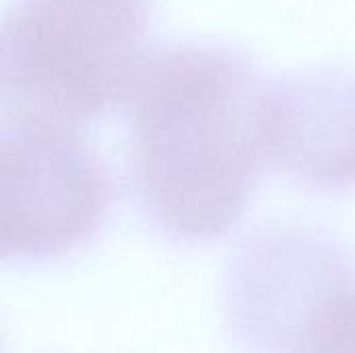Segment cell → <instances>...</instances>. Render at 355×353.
I'll list each match as a JSON object with an SVG mask.
<instances>
[{
	"label": "cell",
	"mask_w": 355,
	"mask_h": 353,
	"mask_svg": "<svg viewBox=\"0 0 355 353\" xmlns=\"http://www.w3.org/2000/svg\"><path fill=\"white\" fill-rule=\"evenodd\" d=\"M270 164L316 193L355 187V71L316 67L268 83Z\"/></svg>",
	"instance_id": "cell-5"
},
{
	"label": "cell",
	"mask_w": 355,
	"mask_h": 353,
	"mask_svg": "<svg viewBox=\"0 0 355 353\" xmlns=\"http://www.w3.org/2000/svg\"><path fill=\"white\" fill-rule=\"evenodd\" d=\"M268 83L227 44L148 50L123 104L125 160L137 208L164 239L204 246L243 218L270 164Z\"/></svg>",
	"instance_id": "cell-1"
},
{
	"label": "cell",
	"mask_w": 355,
	"mask_h": 353,
	"mask_svg": "<svg viewBox=\"0 0 355 353\" xmlns=\"http://www.w3.org/2000/svg\"><path fill=\"white\" fill-rule=\"evenodd\" d=\"M223 325L245 353H343L355 339V252L308 223H268L231 254Z\"/></svg>",
	"instance_id": "cell-3"
},
{
	"label": "cell",
	"mask_w": 355,
	"mask_h": 353,
	"mask_svg": "<svg viewBox=\"0 0 355 353\" xmlns=\"http://www.w3.org/2000/svg\"><path fill=\"white\" fill-rule=\"evenodd\" d=\"M152 0H17L0 35L2 112L69 127L125 104Z\"/></svg>",
	"instance_id": "cell-2"
},
{
	"label": "cell",
	"mask_w": 355,
	"mask_h": 353,
	"mask_svg": "<svg viewBox=\"0 0 355 353\" xmlns=\"http://www.w3.org/2000/svg\"><path fill=\"white\" fill-rule=\"evenodd\" d=\"M114 200L110 171L77 127L2 112L0 252L44 262L87 246Z\"/></svg>",
	"instance_id": "cell-4"
},
{
	"label": "cell",
	"mask_w": 355,
	"mask_h": 353,
	"mask_svg": "<svg viewBox=\"0 0 355 353\" xmlns=\"http://www.w3.org/2000/svg\"><path fill=\"white\" fill-rule=\"evenodd\" d=\"M343 353H355V339L352 341V343H349V347H347V350H345Z\"/></svg>",
	"instance_id": "cell-6"
}]
</instances>
